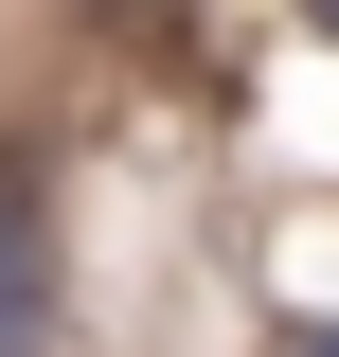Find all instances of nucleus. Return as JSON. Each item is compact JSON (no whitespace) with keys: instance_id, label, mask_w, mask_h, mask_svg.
Returning a JSON list of instances; mask_svg holds the SVG:
<instances>
[{"instance_id":"1","label":"nucleus","mask_w":339,"mask_h":357,"mask_svg":"<svg viewBox=\"0 0 339 357\" xmlns=\"http://www.w3.org/2000/svg\"><path fill=\"white\" fill-rule=\"evenodd\" d=\"M54 340V232H36V197H0V357H36Z\"/></svg>"},{"instance_id":"2","label":"nucleus","mask_w":339,"mask_h":357,"mask_svg":"<svg viewBox=\"0 0 339 357\" xmlns=\"http://www.w3.org/2000/svg\"><path fill=\"white\" fill-rule=\"evenodd\" d=\"M303 357H339V340H303Z\"/></svg>"}]
</instances>
